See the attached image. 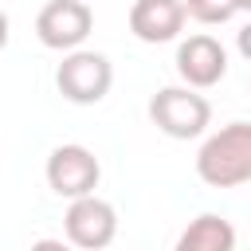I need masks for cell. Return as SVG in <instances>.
Masks as SVG:
<instances>
[{"mask_svg":"<svg viewBox=\"0 0 251 251\" xmlns=\"http://www.w3.org/2000/svg\"><path fill=\"white\" fill-rule=\"evenodd\" d=\"M196 176L212 188L251 184V122H227L196 153Z\"/></svg>","mask_w":251,"mask_h":251,"instance_id":"obj_1","label":"cell"},{"mask_svg":"<svg viewBox=\"0 0 251 251\" xmlns=\"http://www.w3.org/2000/svg\"><path fill=\"white\" fill-rule=\"evenodd\" d=\"M149 122L173 137V141H188V137H200L212 122V102L196 90V86H161L153 98H149Z\"/></svg>","mask_w":251,"mask_h":251,"instance_id":"obj_2","label":"cell"},{"mask_svg":"<svg viewBox=\"0 0 251 251\" xmlns=\"http://www.w3.org/2000/svg\"><path fill=\"white\" fill-rule=\"evenodd\" d=\"M55 86H59V94H63L67 102H75V106H94V102H102V98L110 94V86H114V67H110V59H106L102 51H82V47H75V51H67L63 63L55 67Z\"/></svg>","mask_w":251,"mask_h":251,"instance_id":"obj_3","label":"cell"},{"mask_svg":"<svg viewBox=\"0 0 251 251\" xmlns=\"http://www.w3.org/2000/svg\"><path fill=\"white\" fill-rule=\"evenodd\" d=\"M94 27V12L86 0H47L35 16V35L51 51H75Z\"/></svg>","mask_w":251,"mask_h":251,"instance_id":"obj_4","label":"cell"},{"mask_svg":"<svg viewBox=\"0 0 251 251\" xmlns=\"http://www.w3.org/2000/svg\"><path fill=\"white\" fill-rule=\"evenodd\" d=\"M43 173H47L51 192L63 196V200L86 196V192H94L98 180H102V165H98V157H94L86 145H55Z\"/></svg>","mask_w":251,"mask_h":251,"instance_id":"obj_5","label":"cell"},{"mask_svg":"<svg viewBox=\"0 0 251 251\" xmlns=\"http://www.w3.org/2000/svg\"><path fill=\"white\" fill-rule=\"evenodd\" d=\"M63 231L75 247H86V251H98V247H110L114 235H118V212L110 200L86 192V196H75L67 216H63Z\"/></svg>","mask_w":251,"mask_h":251,"instance_id":"obj_6","label":"cell"},{"mask_svg":"<svg viewBox=\"0 0 251 251\" xmlns=\"http://www.w3.org/2000/svg\"><path fill=\"white\" fill-rule=\"evenodd\" d=\"M176 75L196 86V90H208L216 86L224 75H227V51L220 47V39L212 35H188L180 47H176Z\"/></svg>","mask_w":251,"mask_h":251,"instance_id":"obj_7","label":"cell"},{"mask_svg":"<svg viewBox=\"0 0 251 251\" xmlns=\"http://www.w3.org/2000/svg\"><path fill=\"white\" fill-rule=\"evenodd\" d=\"M188 12L180 0H133L129 8V31L141 43H173L184 27Z\"/></svg>","mask_w":251,"mask_h":251,"instance_id":"obj_8","label":"cell"},{"mask_svg":"<svg viewBox=\"0 0 251 251\" xmlns=\"http://www.w3.org/2000/svg\"><path fill=\"white\" fill-rule=\"evenodd\" d=\"M231 247H235V227L216 212L196 216L176 239V251H231Z\"/></svg>","mask_w":251,"mask_h":251,"instance_id":"obj_9","label":"cell"},{"mask_svg":"<svg viewBox=\"0 0 251 251\" xmlns=\"http://www.w3.org/2000/svg\"><path fill=\"white\" fill-rule=\"evenodd\" d=\"M180 4H184V12H188L196 24H227V20L239 12L235 0H180Z\"/></svg>","mask_w":251,"mask_h":251,"instance_id":"obj_10","label":"cell"},{"mask_svg":"<svg viewBox=\"0 0 251 251\" xmlns=\"http://www.w3.org/2000/svg\"><path fill=\"white\" fill-rule=\"evenodd\" d=\"M235 47H239V55L251 63V24H243V27L235 31Z\"/></svg>","mask_w":251,"mask_h":251,"instance_id":"obj_11","label":"cell"},{"mask_svg":"<svg viewBox=\"0 0 251 251\" xmlns=\"http://www.w3.org/2000/svg\"><path fill=\"white\" fill-rule=\"evenodd\" d=\"M8 27H12V24H8V12H0V51L8 47Z\"/></svg>","mask_w":251,"mask_h":251,"instance_id":"obj_12","label":"cell"},{"mask_svg":"<svg viewBox=\"0 0 251 251\" xmlns=\"http://www.w3.org/2000/svg\"><path fill=\"white\" fill-rule=\"evenodd\" d=\"M239 4V12H251V0H235Z\"/></svg>","mask_w":251,"mask_h":251,"instance_id":"obj_13","label":"cell"}]
</instances>
